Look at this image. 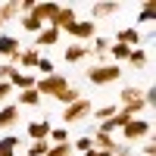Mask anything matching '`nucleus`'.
I'll use <instances>...</instances> for the list:
<instances>
[{"label":"nucleus","instance_id":"obj_1","mask_svg":"<svg viewBox=\"0 0 156 156\" xmlns=\"http://www.w3.org/2000/svg\"><path fill=\"white\" fill-rule=\"evenodd\" d=\"M84 72H87L90 84H112L122 78V66H115V62H97V66H90Z\"/></svg>","mask_w":156,"mask_h":156},{"label":"nucleus","instance_id":"obj_2","mask_svg":"<svg viewBox=\"0 0 156 156\" xmlns=\"http://www.w3.org/2000/svg\"><path fill=\"white\" fill-rule=\"evenodd\" d=\"M66 87H69V81H66L62 75H56V72H53V75H47V78H37V81H34V90H37V94H50V97H59Z\"/></svg>","mask_w":156,"mask_h":156},{"label":"nucleus","instance_id":"obj_3","mask_svg":"<svg viewBox=\"0 0 156 156\" xmlns=\"http://www.w3.org/2000/svg\"><path fill=\"white\" fill-rule=\"evenodd\" d=\"M90 112H94L90 100H87V97H81V100H75V103H69V106L62 109V122H84Z\"/></svg>","mask_w":156,"mask_h":156},{"label":"nucleus","instance_id":"obj_4","mask_svg":"<svg viewBox=\"0 0 156 156\" xmlns=\"http://www.w3.org/2000/svg\"><path fill=\"white\" fill-rule=\"evenodd\" d=\"M119 103H122V112L134 115V119H137V112L144 109V97H140L137 87H125L122 94H119Z\"/></svg>","mask_w":156,"mask_h":156},{"label":"nucleus","instance_id":"obj_5","mask_svg":"<svg viewBox=\"0 0 156 156\" xmlns=\"http://www.w3.org/2000/svg\"><path fill=\"white\" fill-rule=\"evenodd\" d=\"M153 131V125L147 122V119H131L125 128H122V134H125V140L128 144H134V140H140V137H147Z\"/></svg>","mask_w":156,"mask_h":156},{"label":"nucleus","instance_id":"obj_6","mask_svg":"<svg viewBox=\"0 0 156 156\" xmlns=\"http://www.w3.org/2000/svg\"><path fill=\"white\" fill-rule=\"evenodd\" d=\"M69 34L75 37L78 44H84V41H94V37H97V25L90 22V19H78V22L72 25V28H69Z\"/></svg>","mask_w":156,"mask_h":156},{"label":"nucleus","instance_id":"obj_7","mask_svg":"<svg viewBox=\"0 0 156 156\" xmlns=\"http://www.w3.org/2000/svg\"><path fill=\"white\" fill-rule=\"evenodd\" d=\"M75 22H78V19H75V9H72V6H59V12L53 16V22H50V25L62 34V31H69Z\"/></svg>","mask_w":156,"mask_h":156},{"label":"nucleus","instance_id":"obj_8","mask_svg":"<svg viewBox=\"0 0 156 156\" xmlns=\"http://www.w3.org/2000/svg\"><path fill=\"white\" fill-rule=\"evenodd\" d=\"M115 44H122V47H128V50H134V47L144 44V34H140L137 28H119V34H115Z\"/></svg>","mask_w":156,"mask_h":156},{"label":"nucleus","instance_id":"obj_9","mask_svg":"<svg viewBox=\"0 0 156 156\" xmlns=\"http://www.w3.org/2000/svg\"><path fill=\"white\" fill-rule=\"evenodd\" d=\"M34 81H37V78H34L31 72H12V75H9V87H16L19 94H22V90H31Z\"/></svg>","mask_w":156,"mask_h":156},{"label":"nucleus","instance_id":"obj_10","mask_svg":"<svg viewBox=\"0 0 156 156\" xmlns=\"http://www.w3.org/2000/svg\"><path fill=\"white\" fill-rule=\"evenodd\" d=\"M19 53H22L19 37H12V34H0V56H12V59H19Z\"/></svg>","mask_w":156,"mask_h":156},{"label":"nucleus","instance_id":"obj_11","mask_svg":"<svg viewBox=\"0 0 156 156\" xmlns=\"http://www.w3.org/2000/svg\"><path fill=\"white\" fill-rule=\"evenodd\" d=\"M50 125L47 119H34V122H28V137L31 140H47V134H50Z\"/></svg>","mask_w":156,"mask_h":156},{"label":"nucleus","instance_id":"obj_12","mask_svg":"<svg viewBox=\"0 0 156 156\" xmlns=\"http://www.w3.org/2000/svg\"><path fill=\"white\" fill-rule=\"evenodd\" d=\"M34 37H37V41H34L37 47H53V44H59V31L53 28V25H44Z\"/></svg>","mask_w":156,"mask_h":156},{"label":"nucleus","instance_id":"obj_13","mask_svg":"<svg viewBox=\"0 0 156 156\" xmlns=\"http://www.w3.org/2000/svg\"><path fill=\"white\" fill-rule=\"evenodd\" d=\"M31 12H34L41 22H53V16L59 12V3H53V0H47V3H34Z\"/></svg>","mask_w":156,"mask_h":156},{"label":"nucleus","instance_id":"obj_14","mask_svg":"<svg viewBox=\"0 0 156 156\" xmlns=\"http://www.w3.org/2000/svg\"><path fill=\"white\" fill-rule=\"evenodd\" d=\"M90 140H94V150H103V153H115V150H119V144L112 140V134L97 131V134H90Z\"/></svg>","mask_w":156,"mask_h":156},{"label":"nucleus","instance_id":"obj_15","mask_svg":"<svg viewBox=\"0 0 156 156\" xmlns=\"http://www.w3.org/2000/svg\"><path fill=\"white\" fill-rule=\"evenodd\" d=\"M16 122H19V106L16 103H6V106L0 109V128L6 131V128H12Z\"/></svg>","mask_w":156,"mask_h":156},{"label":"nucleus","instance_id":"obj_16","mask_svg":"<svg viewBox=\"0 0 156 156\" xmlns=\"http://www.w3.org/2000/svg\"><path fill=\"white\" fill-rule=\"evenodd\" d=\"M90 12H94V19H106V16H115V12H119V3H115V0H100V3L90 6Z\"/></svg>","mask_w":156,"mask_h":156},{"label":"nucleus","instance_id":"obj_17","mask_svg":"<svg viewBox=\"0 0 156 156\" xmlns=\"http://www.w3.org/2000/svg\"><path fill=\"white\" fill-rule=\"evenodd\" d=\"M37 59H41V53H37V47H25L22 53H19V59H16V62H19L22 69H34V66H37Z\"/></svg>","mask_w":156,"mask_h":156},{"label":"nucleus","instance_id":"obj_18","mask_svg":"<svg viewBox=\"0 0 156 156\" xmlns=\"http://www.w3.org/2000/svg\"><path fill=\"white\" fill-rule=\"evenodd\" d=\"M87 53H90L87 44H69V47H66V62H81Z\"/></svg>","mask_w":156,"mask_h":156},{"label":"nucleus","instance_id":"obj_19","mask_svg":"<svg viewBox=\"0 0 156 156\" xmlns=\"http://www.w3.org/2000/svg\"><path fill=\"white\" fill-rule=\"evenodd\" d=\"M109 44H112L109 37H94V47H90V56L103 62V59H106V50H109Z\"/></svg>","mask_w":156,"mask_h":156},{"label":"nucleus","instance_id":"obj_20","mask_svg":"<svg viewBox=\"0 0 156 156\" xmlns=\"http://www.w3.org/2000/svg\"><path fill=\"white\" fill-rule=\"evenodd\" d=\"M16 147H19L16 134H3L0 137V156H16Z\"/></svg>","mask_w":156,"mask_h":156},{"label":"nucleus","instance_id":"obj_21","mask_svg":"<svg viewBox=\"0 0 156 156\" xmlns=\"http://www.w3.org/2000/svg\"><path fill=\"white\" fill-rule=\"evenodd\" d=\"M19 22H22V28H25V31H31V34H37V31H41V28H44V22H41V19H37V16H34V12H28V16H22Z\"/></svg>","mask_w":156,"mask_h":156},{"label":"nucleus","instance_id":"obj_22","mask_svg":"<svg viewBox=\"0 0 156 156\" xmlns=\"http://www.w3.org/2000/svg\"><path fill=\"white\" fill-rule=\"evenodd\" d=\"M128 66H134V69H140V66H147V50H140V47H134L131 53H128Z\"/></svg>","mask_w":156,"mask_h":156},{"label":"nucleus","instance_id":"obj_23","mask_svg":"<svg viewBox=\"0 0 156 156\" xmlns=\"http://www.w3.org/2000/svg\"><path fill=\"white\" fill-rule=\"evenodd\" d=\"M19 103H22V106H41V94H37L34 87H31V90H22V94H19Z\"/></svg>","mask_w":156,"mask_h":156},{"label":"nucleus","instance_id":"obj_24","mask_svg":"<svg viewBox=\"0 0 156 156\" xmlns=\"http://www.w3.org/2000/svg\"><path fill=\"white\" fill-rule=\"evenodd\" d=\"M47 140H50V144H69V131H66V125H62V128H50Z\"/></svg>","mask_w":156,"mask_h":156},{"label":"nucleus","instance_id":"obj_25","mask_svg":"<svg viewBox=\"0 0 156 156\" xmlns=\"http://www.w3.org/2000/svg\"><path fill=\"white\" fill-rule=\"evenodd\" d=\"M56 100L62 103V106H69V103H75V100H81V90H78V87H66V90H62V94H59Z\"/></svg>","mask_w":156,"mask_h":156},{"label":"nucleus","instance_id":"obj_26","mask_svg":"<svg viewBox=\"0 0 156 156\" xmlns=\"http://www.w3.org/2000/svg\"><path fill=\"white\" fill-rule=\"evenodd\" d=\"M115 112H119V106H115V103H109V106H100V109H94L90 115H94V119H100V122H106V119H112Z\"/></svg>","mask_w":156,"mask_h":156},{"label":"nucleus","instance_id":"obj_27","mask_svg":"<svg viewBox=\"0 0 156 156\" xmlns=\"http://www.w3.org/2000/svg\"><path fill=\"white\" fill-rule=\"evenodd\" d=\"M69 147L78 150V153H90V150H94V140H90V134H81V137H78L75 144H69Z\"/></svg>","mask_w":156,"mask_h":156},{"label":"nucleus","instance_id":"obj_28","mask_svg":"<svg viewBox=\"0 0 156 156\" xmlns=\"http://www.w3.org/2000/svg\"><path fill=\"white\" fill-rule=\"evenodd\" d=\"M47 150H50V140H31L28 156H47Z\"/></svg>","mask_w":156,"mask_h":156},{"label":"nucleus","instance_id":"obj_29","mask_svg":"<svg viewBox=\"0 0 156 156\" xmlns=\"http://www.w3.org/2000/svg\"><path fill=\"white\" fill-rule=\"evenodd\" d=\"M37 72H41V78H47V75H53L56 69H53V62H50L47 56H41V59H37V66H34Z\"/></svg>","mask_w":156,"mask_h":156},{"label":"nucleus","instance_id":"obj_30","mask_svg":"<svg viewBox=\"0 0 156 156\" xmlns=\"http://www.w3.org/2000/svg\"><path fill=\"white\" fill-rule=\"evenodd\" d=\"M137 22H144V25H150L153 22V3L147 0L144 6H140V12H137Z\"/></svg>","mask_w":156,"mask_h":156},{"label":"nucleus","instance_id":"obj_31","mask_svg":"<svg viewBox=\"0 0 156 156\" xmlns=\"http://www.w3.org/2000/svg\"><path fill=\"white\" fill-rule=\"evenodd\" d=\"M47 156H72V147L69 144H50Z\"/></svg>","mask_w":156,"mask_h":156},{"label":"nucleus","instance_id":"obj_32","mask_svg":"<svg viewBox=\"0 0 156 156\" xmlns=\"http://www.w3.org/2000/svg\"><path fill=\"white\" fill-rule=\"evenodd\" d=\"M140 97H144V106H153V103H156V87H147V90H140Z\"/></svg>","mask_w":156,"mask_h":156},{"label":"nucleus","instance_id":"obj_33","mask_svg":"<svg viewBox=\"0 0 156 156\" xmlns=\"http://www.w3.org/2000/svg\"><path fill=\"white\" fill-rule=\"evenodd\" d=\"M12 72H16V69H12L9 62H3V66H0V81H9V75H12Z\"/></svg>","mask_w":156,"mask_h":156},{"label":"nucleus","instance_id":"obj_34","mask_svg":"<svg viewBox=\"0 0 156 156\" xmlns=\"http://www.w3.org/2000/svg\"><path fill=\"white\" fill-rule=\"evenodd\" d=\"M12 94V87H9V81H0V103H3L6 97Z\"/></svg>","mask_w":156,"mask_h":156},{"label":"nucleus","instance_id":"obj_35","mask_svg":"<svg viewBox=\"0 0 156 156\" xmlns=\"http://www.w3.org/2000/svg\"><path fill=\"white\" fill-rule=\"evenodd\" d=\"M140 153H144V156H156V144H153V140H150V144H144V147H140Z\"/></svg>","mask_w":156,"mask_h":156},{"label":"nucleus","instance_id":"obj_36","mask_svg":"<svg viewBox=\"0 0 156 156\" xmlns=\"http://www.w3.org/2000/svg\"><path fill=\"white\" fill-rule=\"evenodd\" d=\"M112 156H134V150H131V147H119Z\"/></svg>","mask_w":156,"mask_h":156},{"label":"nucleus","instance_id":"obj_37","mask_svg":"<svg viewBox=\"0 0 156 156\" xmlns=\"http://www.w3.org/2000/svg\"><path fill=\"white\" fill-rule=\"evenodd\" d=\"M81 156H112V153H103V150H90V153H81Z\"/></svg>","mask_w":156,"mask_h":156}]
</instances>
